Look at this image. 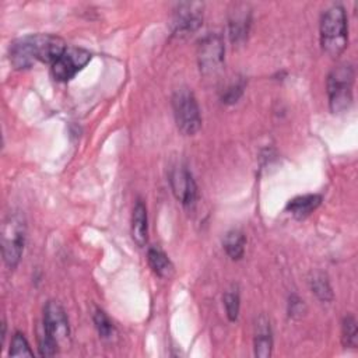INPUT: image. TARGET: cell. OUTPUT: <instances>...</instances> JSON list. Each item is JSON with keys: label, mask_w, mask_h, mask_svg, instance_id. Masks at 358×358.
<instances>
[{"label": "cell", "mask_w": 358, "mask_h": 358, "mask_svg": "<svg viewBox=\"0 0 358 358\" xmlns=\"http://www.w3.org/2000/svg\"><path fill=\"white\" fill-rule=\"evenodd\" d=\"M348 42V27L345 10L341 4L329 7L320 20V45L331 57L340 56Z\"/></svg>", "instance_id": "obj_1"}, {"label": "cell", "mask_w": 358, "mask_h": 358, "mask_svg": "<svg viewBox=\"0 0 358 358\" xmlns=\"http://www.w3.org/2000/svg\"><path fill=\"white\" fill-rule=\"evenodd\" d=\"M354 77V69L350 63L338 64L330 71L327 77V95L333 113H343L351 106Z\"/></svg>", "instance_id": "obj_2"}, {"label": "cell", "mask_w": 358, "mask_h": 358, "mask_svg": "<svg viewBox=\"0 0 358 358\" xmlns=\"http://www.w3.org/2000/svg\"><path fill=\"white\" fill-rule=\"evenodd\" d=\"M25 220L21 213H10L1 227L3 260L10 268H15L25 245Z\"/></svg>", "instance_id": "obj_3"}, {"label": "cell", "mask_w": 358, "mask_h": 358, "mask_svg": "<svg viewBox=\"0 0 358 358\" xmlns=\"http://www.w3.org/2000/svg\"><path fill=\"white\" fill-rule=\"evenodd\" d=\"M172 109L178 129L185 136H192L201 126V115L197 99L189 88H178L172 95Z\"/></svg>", "instance_id": "obj_4"}, {"label": "cell", "mask_w": 358, "mask_h": 358, "mask_svg": "<svg viewBox=\"0 0 358 358\" xmlns=\"http://www.w3.org/2000/svg\"><path fill=\"white\" fill-rule=\"evenodd\" d=\"M224 42L215 32H208L199 41L197 60L203 74H213L220 70L224 62Z\"/></svg>", "instance_id": "obj_5"}, {"label": "cell", "mask_w": 358, "mask_h": 358, "mask_svg": "<svg viewBox=\"0 0 358 358\" xmlns=\"http://www.w3.org/2000/svg\"><path fill=\"white\" fill-rule=\"evenodd\" d=\"M91 53L85 49L67 48L52 64V74L57 81H69L91 60Z\"/></svg>", "instance_id": "obj_6"}, {"label": "cell", "mask_w": 358, "mask_h": 358, "mask_svg": "<svg viewBox=\"0 0 358 358\" xmlns=\"http://www.w3.org/2000/svg\"><path fill=\"white\" fill-rule=\"evenodd\" d=\"M203 20V4L201 3H180L178 4L173 20H172V31L178 36H186L194 32Z\"/></svg>", "instance_id": "obj_7"}, {"label": "cell", "mask_w": 358, "mask_h": 358, "mask_svg": "<svg viewBox=\"0 0 358 358\" xmlns=\"http://www.w3.org/2000/svg\"><path fill=\"white\" fill-rule=\"evenodd\" d=\"M169 183L176 200L186 208H192L197 200V185L186 166H176L169 173Z\"/></svg>", "instance_id": "obj_8"}, {"label": "cell", "mask_w": 358, "mask_h": 358, "mask_svg": "<svg viewBox=\"0 0 358 358\" xmlns=\"http://www.w3.org/2000/svg\"><path fill=\"white\" fill-rule=\"evenodd\" d=\"M32 42V49L36 62L53 64L67 49L66 43L62 38L48 34H38L29 35Z\"/></svg>", "instance_id": "obj_9"}, {"label": "cell", "mask_w": 358, "mask_h": 358, "mask_svg": "<svg viewBox=\"0 0 358 358\" xmlns=\"http://www.w3.org/2000/svg\"><path fill=\"white\" fill-rule=\"evenodd\" d=\"M43 331L57 340H66L69 336V319L60 303L49 301L43 310Z\"/></svg>", "instance_id": "obj_10"}, {"label": "cell", "mask_w": 358, "mask_h": 358, "mask_svg": "<svg viewBox=\"0 0 358 358\" xmlns=\"http://www.w3.org/2000/svg\"><path fill=\"white\" fill-rule=\"evenodd\" d=\"M8 55H10L11 64L17 70L29 69L36 62L35 55H34V49H32L31 36H24V38H20V39L14 41L10 45Z\"/></svg>", "instance_id": "obj_11"}, {"label": "cell", "mask_w": 358, "mask_h": 358, "mask_svg": "<svg viewBox=\"0 0 358 358\" xmlns=\"http://www.w3.org/2000/svg\"><path fill=\"white\" fill-rule=\"evenodd\" d=\"M250 27V11L246 4H236L229 15V38L232 43H239L248 36Z\"/></svg>", "instance_id": "obj_12"}, {"label": "cell", "mask_w": 358, "mask_h": 358, "mask_svg": "<svg viewBox=\"0 0 358 358\" xmlns=\"http://www.w3.org/2000/svg\"><path fill=\"white\" fill-rule=\"evenodd\" d=\"M131 238L137 246L144 248L148 239L147 208L141 200H137L131 214Z\"/></svg>", "instance_id": "obj_13"}, {"label": "cell", "mask_w": 358, "mask_h": 358, "mask_svg": "<svg viewBox=\"0 0 358 358\" xmlns=\"http://www.w3.org/2000/svg\"><path fill=\"white\" fill-rule=\"evenodd\" d=\"M273 338L268 319L262 315L256 322L255 333V355L259 358H268L271 355Z\"/></svg>", "instance_id": "obj_14"}, {"label": "cell", "mask_w": 358, "mask_h": 358, "mask_svg": "<svg viewBox=\"0 0 358 358\" xmlns=\"http://www.w3.org/2000/svg\"><path fill=\"white\" fill-rule=\"evenodd\" d=\"M320 203H322V196L303 194L289 200L287 204V211L296 220H302L308 217L313 210H316Z\"/></svg>", "instance_id": "obj_15"}, {"label": "cell", "mask_w": 358, "mask_h": 358, "mask_svg": "<svg viewBox=\"0 0 358 358\" xmlns=\"http://www.w3.org/2000/svg\"><path fill=\"white\" fill-rule=\"evenodd\" d=\"M147 260L150 267L158 277L169 278L173 274V264L161 249L150 248L147 252Z\"/></svg>", "instance_id": "obj_16"}, {"label": "cell", "mask_w": 358, "mask_h": 358, "mask_svg": "<svg viewBox=\"0 0 358 358\" xmlns=\"http://www.w3.org/2000/svg\"><path fill=\"white\" fill-rule=\"evenodd\" d=\"M245 242H246V239H245V235L242 231L231 229L224 236L222 245H224L227 255L232 260H239L245 252Z\"/></svg>", "instance_id": "obj_17"}, {"label": "cell", "mask_w": 358, "mask_h": 358, "mask_svg": "<svg viewBox=\"0 0 358 358\" xmlns=\"http://www.w3.org/2000/svg\"><path fill=\"white\" fill-rule=\"evenodd\" d=\"M341 340L345 348H357L358 345V327L354 316L348 315L344 317L341 324Z\"/></svg>", "instance_id": "obj_18"}, {"label": "cell", "mask_w": 358, "mask_h": 358, "mask_svg": "<svg viewBox=\"0 0 358 358\" xmlns=\"http://www.w3.org/2000/svg\"><path fill=\"white\" fill-rule=\"evenodd\" d=\"M310 289L323 302H327V301L333 299L331 287L329 284L327 277L323 273H315L313 274V277L310 278Z\"/></svg>", "instance_id": "obj_19"}, {"label": "cell", "mask_w": 358, "mask_h": 358, "mask_svg": "<svg viewBox=\"0 0 358 358\" xmlns=\"http://www.w3.org/2000/svg\"><path fill=\"white\" fill-rule=\"evenodd\" d=\"M92 317H94V323H95V327L98 330L99 337L109 340V338H112L115 336L116 329H115L113 323L110 322V319L106 316V313L103 310L95 309Z\"/></svg>", "instance_id": "obj_20"}, {"label": "cell", "mask_w": 358, "mask_h": 358, "mask_svg": "<svg viewBox=\"0 0 358 358\" xmlns=\"http://www.w3.org/2000/svg\"><path fill=\"white\" fill-rule=\"evenodd\" d=\"M239 292L236 289V287H232L231 289L225 291L224 294V306H225V312L227 316L231 322H235L238 319L239 315Z\"/></svg>", "instance_id": "obj_21"}, {"label": "cell", "mask_w": 358, "mask_h": 358, "mask_svg": "<svg viewBox=\"0 0 358 358\" xmlns=\"http://www.w3.org/2000/svg\"><path fill=\"white\" fill-rule=\"evenodd\" d=\"M10 357H32L34 352L29 348V344L22 333H14L11 338V345L8 351Z\"/></svg>", "instance_id": "obj_22"}, {"label": "cell", "mask_w": 358, "mask_h": 358, "mask_svg": "<svg viewBox=\"0 0 358 358\" xmlns=\"http://www.w3.org/2000/svg\"><path fill=\"white\" fill-rule=\"evenodd\" d=\"M38 350L42 357H53L59 351V341L46 334L42 329L38 337Z\"/></svg>", "instance_id": "obj_23"}, {"label": "cell", "mask_w": 358, "mask_h": 358, "mask_svg": "<svg viewBox=\"0 0 358 358\" xmlns=\"http://www.w3.org/2000/svg\"><path fill=\"white\" fill-rule=\"evenodd\" d=\"M242 91H243V83H236V84H232L227 91L225 94L222 95V102L225 103H234L239 99V96L242 95Z\"/></svg>", "instance_id": "obj_24"}, {"label": "cell", "mask_w": 358, "mask_h": 358, "mask_svg": "<svg viewBox=\"0 0 358 358\" xmlns=\"http://www.w3.org/2000/svg\"><path fill=\"white\" fill-rule=\"evenodd\" d=\"M288 312L292 317H301L305 313V303L296 295H292L288 302Z\"/></svg>", "instance_id": "obj_25"}]
</instances>
